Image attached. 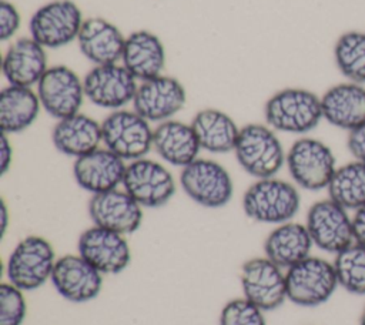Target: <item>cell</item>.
Returning <instances> with one entry per match:
<instances>
[{"label":"cell","mask_w":365,"mask_h":325,"mask_svg":"<svg viewBox=\"0 0 365 325\" xmlns=\"http://www.w3.org/2000/svg\"><path fill=\"white\" fill-rule=\"evenodd\" d=\"M125 161L108 148H97L74 160L73 175L80 188L91 195L107 192L123 185Z\"/></svg>","instance_id":"19"},{"label":"cell","mask_w":365,"mask_h":325,"mask_svg":"<svg viewBox=\"0 0 365 325\" xmlns=\"http://www.w3.org/2000/svg\"><path fill=\"white\" fill-rule=\"evenodd\" d=\"M285 165L294 184L308 191L327 190L338 168L331 147L314 137L295 140L287 151Z\"/></svg>","instance_id":"4"},{"label":"cell","mask_w":365,"mask_h":325,"mask_svg":"<svg viewBox=\"0 0 365 325\" xmlns=\"http://www.w3.org/2000/svg\"><path fill=\"white\" fill-rule=\"evenodd\" d=\"M84 23L80 7L71 0H53L38 7L29 21L30 37L47 48H61L77 40Z\"/></svg>","instance_id":"8"},{"label":"cell","mask_w":365,"mask_h":325,"mask_svg":"<svg viewBox=\"0 0 365 325\" xmlns=\"http://www.w3.org/2000/svg\"><path fill=\"white\" fill-rule=\"evenodd\" d=\"M27 312L23 291L10 282L0 285V325H21Z\"/></svg>","instance_id":"33"},{"label":"cell","mask_w":365,"mask_h":325,"mask_svg":"<svg viewBox=\"0 0 365 325\" xmlns=\"http://www.w3.org/2000/svg\"><path fill=\"white\" fill-rule=\"evenodd\" d=\"M314 242L305 224L288 221L277 225L264 241L265 257L282 269L301 262L311 255Z\"/></svg>","instance_id":"26"},{"label":"cell","mask_w":365,"mask_h":325,"mask_svg":"<svg viewBox=\"0 0 365 325\" xmlns=\"http://www.w3.org/2000/svg\"><path fill=\"white\" fill-rule=\"evenodd\" d=\"M352 229L355 242L365 247V205L355 210L352 214Z\"/></svg>","instance_id":"37"},{"label":"cell","mask_w":365,"mask_h":325,"mask_svg":"<svg viewBox=\"0 0 365 325\" xmlns=\"http://www.w3.org/2000/svg\"><path fill=\"white\" fill-rule=\"evenodd\" d=\"M153 133L150 121L134 110H114L101 121L104 147L128 162L150 153Z\"/></svg>","instance_id":"7"},{"label":"cell","mask_w":365,"mask_h":325,"mask_svg":"<svg viewBox=\"0 0 365 325\" xmlns=\"http://www.w3.org/2000/svg\"><path fill=\"white\" fill-rule=\"evenodd\" d=\"M57 258L48 239L29 235L19 241L9 255L6 275L21 291H34L51 278Z\"/></svg>","instance_id":"6"},{"label":"cell","mask_w":365,"mask_h":325,"mask_svg":"<svg viewBox=\"0 0 365 325\" xmlns=\"http://www.w3.org/2000/svg\"><path fill=\"white\" fill-rule=\"evenodd\" d=\"M123 188L143 208L165 205L177 190L171 171L164 164L145 157L127 164Z\"/></svg>","instance_id":"10"},{"label":"cell","mask_w":365,"mask_h":325,"mask_svg":"<svg viewBox=\"0 0 365 325\" xmlns=\"http://www.w3.org/2000/svg\"><path fill=\"white\" fill-rule=\"evenodd\" d=\"M48 67L46 48L33 37L13 41L1 60V73L10 86H37Z\"/></svg>","instance_id":"20"},{"label":"cell","mask_w":365,"mask_h":325,"mask_svg":"<svg viewBox=\"0 0 365 325\" xmlns=\"http://www.w3.org/2000/svg\"><path fill=\"white\" fill-rule=\"evenodd\" d=\"M234 153L241 168L257 180L275 177L287 158L275 130L258 123L240 128Z\"/></svg>","instance_id":"3"},{"label":"cell","mask_w":365,"mask_h":325,"mask_svg":"<svg viewBox=\"0 0 365 325\" xmlns=\"http://www.w3.org/2000/svg\"><path fill=\"white\" fill-rule=\"evenodd\" d=\"M125 36L103 17L84 19L77 37L80 53L94 66L113 64L121 60Z\"/></svg>","instance_id":"22"},{"label":"cell","mask_w":365,"mask_h":325,"mask_svg":"<svg viewBox=\"0 0 365 325\" xmlns=\"http://www.w3.org/2000/svg\"><path fill=\"white\" fill-rule=\"evenodd\" d=\"M86 98L106 110H121L133 103L137 80L123 64L94 66L83 77Z\"/></svg>","instance_id":"13"},{"label":"cell","mask_w":365,"mask_h":325,"mask_svg":"<svg viewBox=\"0 0 365 325\" xmlns=\"http://www.w3.org/2000/svg\"><path fill=\"white\" fill-rule=\"evenodd\" d=\"M13 162V147L9 140V134L1 133L0 140V175H4Z\"/></svg>","instance_id":"36"},{"label":"cell","mask_w":365,"mask_h":325,"mask_svg":"<svg viewBox=\"0 0 365 325\" xmlns=\"http://www.w3.org/2000/svg\"><path fill=\"white\" fill-rule=\"evenodd\" d=\"M334 61L346 81L365 86V31L342 33L334 44Z\"/></svg>","instance_id":"30"},{"label":"cell","mask_w":365,"mask_h":325,"mask_svg":"<svg viewBox=\"0 0 365 325\" xmlns=\"http://www.w3.org/2000/svg\"><path fill=\"white\" fill-rule=\"evenodd\" d=\"M50 281L64 299L76 304L97 298L103 288V274L78 254L58 257Z\"/></svg>","instance_id":"17"},{"label":"cell","mask_w":365,"mask_h":325,"mask_svg":"<svg viewBox=\"0 0 365 325\" xmlns=\"http://www.w3.org/2000/svg\"><path fill=\"white\" fill-rule=\"evenodd\" d=\"M194 128L201 150L212 154L234 151L240 128L231 115L218 108L197 111L190 123Z\"/></svg>","instance_id":"27"},{"label":"cell","mask_w":365,"mask_h":325,"mask_svg":"<svg viewBox=\"0 0 365 325\" xmlns=\"http://www.w3.org/2000/svg\"><path fill=\"white\" fill-rule=\"evenodd\" d=\"M359 325H365V306L361 312V316H359Z\"/></svg>","instance_id":"39"},{"label":"cell","mask_w":365,"mask_h":325,"mask_svg":"<svg viewBox=\"0 0 365 325\" xmlns=\"http://www.w3.org/2000/svg\"><path fill=\"white\" fill-rule=\"evenodd\" d=\"M285 281L288 301L305 308L328 302L339 288L332 261L312 255L285 269Z\"/></svg>","instance_id":"5"},{"label":"cell","mask_w":365,"mask_h":325,"mask_svg":"<svg viewBox=\"0 0 365 325\" xmlns=\"http://www.w3.org/2000/svg\"><path fill=\"white\" fill-rule=\"evenodd\" d=\"M180 184L182 191L205 208H221L234 195V182L228 170L210 158H197L181 168Z\"/></svg>","instance_id":"9"},{"label":"cell","mask_w":365,"mask_h":325,"mask_svg":"<svg viewBox=\"0 0 365 325\" xmlns=\"http://www.w3.org/2000/svg\"><path fill=\"white\" fill-rule=\"evenodd\" d=\"M240 282L244 298L262 311H274L288 299L285 272L267 257L247 259L241 267Z\"/></svg>","instance_id":"14"},{"label":"cell","mask_w":365,"mask_h":325,"mask_svg":"<svg viewBox=\"0 0 365 325\" xmlns=\"http://www.w3.org/2000/svg\"><path fill=\"white\" fill-rule=\"evenodd\" d=\"M153 148L163 161L181 168L195 161L201 150L192 125L173 118L154 128Z\"/></svg>","instance_id":"24"},{"label":"cell","mask_w":365,"mask_h":325,"mask_svg":"<svg viewBox=\"0 0 365 325\" xmlns=\"http://www.w3.org/2000/svg\"><path fill=\"white\" fill-rule=\"evenodd\" d=\"M51 140L57 151L67 157L78 158L97 148L103 143L101 123L96 118L77 113L57 120L53 127Z\"/></svg>","instance_id":"25"},{"label":"cell","mask_w":365,"mask_h":325,"mask_svg":"<svg viewBox=\"0 0 365 325\" xmlns=\"http://www.w3.org/2000/svg\"><path fill=\"white\" fill-rule=\"evenodd\" d=\"M346 148L354 160L365 162V124L348 133Z\"/></svg>","instance_id":"35"},{"label":"cell","mask_w":365,"mask_h":325,"mask_svg":"<svg viewBox=\"0 0 365 325\" xmlns=\"http://www.w3.org/2000/svg\"><path fill=\"white\" fill-rule=\"evenodd\" d=\"M264 118L275 131L308 134L324 120L321 97L301 87L282 88L267 100Z\"/></svg>","instance_id":"1"},{"label":"cell","mask_w":365,"mask_h":325,"mask_svg":"<svg viewBox=\"0 0 365 325\" xmlns=\"http://www.w3.org/2000/svg\"><path fill=\"white\" fill-rule=\"evenodd\" d=\"M77 251L101 274H120L131 261V249L125 235L97 225L80 234Z\"/></svg>","instance_id":"16"},{"label":"cell","mask_w":365,"mask_h":325,"mask_svg":"<svg viewBox=\"0 0 365 325\" xmlns=\"http://www.w3.org/2000/svg\"><path fill=\"white\" fill-rule=\"evenodd\" d=\"M7 224H9V211H7V205H6L4 200L1 198V201H0V232H1V237L4 235V232L7 229Z\"/></svg>","instance_id":"38"},{"label":"cell","mask_w":365,"mask_h":325,"mask_svg":"<svg viewBox=\"0 0 365 325\" xmlns=\"http://www.w3.org/2000/svg\"><path fill=\"white\" fill-rule=\"evenodd\" d=\"M339 288L352 295H365V247L352 242L332 259Z\"/></svg>","instance_id":"31"},{"label":"cell","mask_w":365,"mask_h":325,"mask_svg":"<svg viewBox=\"0 0 365 325\" xmlns=\"http://www.w3.org/2000/svg\"><path fill=\"white\" fill-rule=\"evenodd\" d=\"M322 117L331 125L351 131L365 124V86L342 81L321 96Z\"/></svg>","instance_id":"21"},{"label":"cell","mask_w":365,"mask_h":325,"mask_svg":"<svg viewBox=\"0 0 365 325\" xmlns=\"http://www.w3.org/2000/svg\"><path fill=\"white\" fill-rule=\"evenodd\" d=\"M121 64L137 81L161 76L165 67V48L161 38L148 30H137L125 37Z\"/></svg>","instance_id":"23"},{"label":"cell","mask_w":365,"mask_h":325,"mask_svg":"<svg viewBox=\"0 0 365 325\" xmlns=\"http://www.w3.org/2000/svg\"><path fill=\"white\" fill-rule=\"evenodd\" d=\"M220 325H267L264 311L247 298L228 301L220 314Z\"/></svg>","instance_id":"32"},{"label":"cell","mask_w":365,"mask_h":325,"mask_svg":"<svg viewBox=\"0 0 365 325\" xmlns=\"http://www.w3.org/2000/svg\"><path fill=\"white\" fill-rule=\"evenodd\" d=\"M305 227L317 248L336 254L355 242L352 215L331 198L314 202L307 212Z\"/></svg>","instance_id":"11"},{"label":"cell","mask_w":365,"mask_h":325,"mask_svg":"<svg viewBox=\"0 0 365 325\" xmlns=\"http://www.w3.org/2000/svg\"><path fill=\"white\" fill-rule=\"evenodd\" d=\"M327 191L328 198L348 211L365 205V162L352 160L338 165Z\"/></svg>","instance_id":"29"},{"label":"cell","mask_w":365,"mask_h":325,"mask_svg":"<svg viewBox=\"0 0 365 325\" xmlns=\"http://www.w3.org/2000/svg\"><path fill=\"white\" fill-rule=\"evenodd\" d=\"M301 195L295 184L277 178H261L242 195V210L255 222L279 225L298 214Z\"/></svg>","instance_id":"2"},{"label":"cell","mask_w":365,"mask_h":325,"mask_svg":"<svg viewBox=\"0 0 365 325\" xmlns=\"http://www.w3.org/2000/svg\"><path fill=\"white\" fill-rule=\"evenodd\" d=\"M88 215L93 225L128 235L140 228L143 207L125 190L115 188L91 195Z\"/></svg>","instance_id":"18"},{"label":"cell","mask_w":365,"mask_h":325,"mask_svg":"<svg viewBox=\"0 0 365 325\" xmlns=\"http://www.w3.org/2000/svg\"><path fill=\"white\" fill-rule=\"evenodd\" d=\"M20 13L16 6L7 0L0 1V40L7 41L16 36L20 29Z\"/></svg>","instance_id":"34"},{"label":"cell","mask_w":365,"mask_h":325,"mask_svg":"<svg viewBox=\"0 0 365 325\" xmlns=\"http://www.w3.org/2000/svg\"><path fill=\"white\" fill-rule=\"evenodd\" d=\"M187 101V93L181 81L171 76H157L140 81L133 110L150 123H163L171 120L181 111Z\"/></svg>","instance_id":"15"},{"label":"cell","mask_w":365,"mask_h":325,"mask_svg":"<svg viewBox=\"0 0 365 325\" xmlns=\"http://www.w3.org/2000/svg\"><path fill=\"white\" fill-rule=\"evenodd\" d=\"M41 108L56 120L80 113L84 103V84L78 74L64 64L50 66L36 86Z\"/></svg>","instance_id":"12"},{"label":"cell","mask_w":365,"mask_h":325,"mask_svg":"<svg viewBox=\"0 0 365 325\" xmlns=\"http://www.w3.org/2000/svg\"><path fill=\"white\" fill-rule=\"evenodd\" d=\"M41 103L33 87L6 86L0 91V128L4 134H19L37 120Z\"/></svg>","instance_id":"28"}]
</instances>
